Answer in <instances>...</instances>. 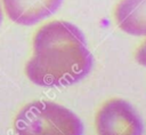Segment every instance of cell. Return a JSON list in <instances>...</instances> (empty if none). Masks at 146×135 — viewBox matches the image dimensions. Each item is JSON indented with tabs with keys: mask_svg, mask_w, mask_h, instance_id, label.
Instances as JSON below:
<instances>
[{
	"mask_svg": "<svg viewBox=\"0 0 146 135\" xmlns=\"http://www.w3.org/2000/svg\"><path fill=\"white\" fill-rule=\"evenodd\" d=\"M135 59L139 65L146 68V39L137 48L135 53Z\"/></svg>",
	"mask_w": 146,
	"mask_h": 135,
	"instance_id": "8992f818",
	"label": "cell"
},
{
	"mask_svg": "<svg viewBox=\"0 0 146 135\" xmlns=\"http://www.w3.org/2000/svg\"><path fill=\"white\" fill-rule=\"evenodd\" d=\"M2 18H3V14H2V8H1V5H0V25H1Z\"/></svg>",
	"mask_w": 146,
	"mask_h": 135,
	"instance_id": "52a82bcc",
	"label": "cell"
},
{
	"mask_svg": "<svg viewBox=\"0 0 146 135\" xmlns=\"http://www.w3.org/2000/svg\"><path fill=\"white\" fill-rule=\"evenodd\" d=\"M8 18L19 25L31 26L51 15L60 7L63 0H1Z\"/></svg>",
	"mask_w": 146,
	"mask_h": 135,
	"instance_id": "277c9868",
	"label": "cell"
},
{
	"mask_svg": "<svg viewBox=\"0 0 146 135\" xmlns=\"http://www.w3.org/2000/svg\"><path fill=\"white\" fill-rule=\"evenodd\" d=\"M97 135H143L144 125L136 109L123 98H110L95 116Z\"/></svg>",
	"mask_w": 146,
	"mask_h": 135,
	"instance_id": "3957f363",
	"label": "cell"
},
{
	"mask_svg": "<svg viewBox=\"0 0 146 135\" xmlns=\"http://www.w3.org/2000/svg\"><path fill=\"white\" fill-rule=\"evenodd\" d=\"M25 74L41 87H65L81 81L92 68V55L82 31L66 21H51L33 37Z\"/></svg>",
	"mask_w": 146,
	"mask_h": 135,
	"instance_id": "6da1fadb",
	"label": "cell"
},
{
	"mask_svg": "<svg viewBox=\"0 0 146 135\" xmlns=\"http://www.w3.org/2000/svg\"><path fill=\"white\" fill-rule=\"evenodd\" d=\"M16 135H83L81 119L58 103L36 100L25 104L16 114Z\"/></svg>",
	"mask_w": 146,
	"mask_h": 135,
	"instance_id": "7a4b0ae2",
	"label": "cell"
},
{
	"mask_svg": "<svg viewBox=\"0 0 146 135\" xmlns=\"http://www.w3.org/2000/svg\"><path fill=\"white\" fill-rule=\"evenodd\" d=\"M114 21L120 30L133 37H146V0H119Z\"/></svg>",
	"mask_w": 146,
	"mask_h": 135,
	"instance_id": "5b68a950",
	"label": "cell"
}]
</instances>
